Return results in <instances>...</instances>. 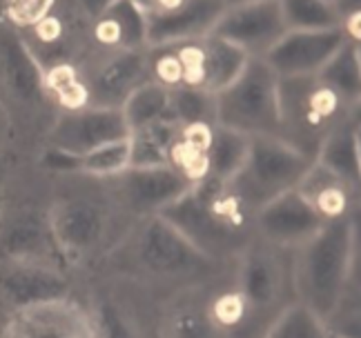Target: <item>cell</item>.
Masks as SVG:
<instances>
[{
    "label": "cell",
    "mask_w": 361,
    "mask_h": 338,
    "mask_svg": "<svg viewBox=\"0 0 361 338\" xmlns=\"http://www.w3.org/2000/svg\"><path fill=\"white\" fill-rule=\"evenodd\" d=\"M357 272V225L353 216L328 220L308 243L295 249L293 289L297 303L328 323Z\"/></svg>",
    "instance_id": "3"
},
{
    "label": "cell",
    "mask_w": 361,
    "mask_h": 338,
    "mask_svg": "<svg viewBox=\"0 0 361 338\" xmlns=\"http://www.w3.org/2000/svg\"><path fill=\"white\" fill-rule=\"evenodd\" d=\"M101 13L114 25L121 49L147 47L145 18H143V11L138 7V3H128V0H121V3H105Z\"/></svg>",
    "instance_id": "28"
},
{
    "label": "cell",
    "mask_w": 361,
    "mask_h": 338,
    "mask_svg": "<svg viewBox=\"0 0 361 338\" xmlns=\"http://www.w3.org/2000/svg\"><path fill=\"white\" fill-rule=\"evenodd\" d=\"M214 127L252 136H281L279 78L263 58H250L241 76L214 96Z\"/></svg>",
    "instance_id": "5"
},
{
    "label": "cell",
    "mask_w": 361,
    "mask_h": 338,
    "mask_svg": "<svg viewBox=\"0 0 361 338\" xmlns=\"http://www.w3.org/2000/svg\"><path fill=\"white\" fill-rule=\"evenodd\" d=\"M350 38L343 30L330 32H288L263 56L279 80L314 78L335 58Z\"/></svg>",
    "instance_id": "16"
},
{
    "label": "cell",
    "mask_w": 361,
    "mask_h": 338,
    "mask_svg": "<svg viewBox=\"0 0 361 338\" xmlns=\"http://www.w3.org/2000/svg\"><path fill=\"white\" fill-rule=\"evenodd\" d=\"M252 214L230 185L205 176L159 216L203 256L221 265L228 258H239L255 241Z\"/></svg>",
    "instance_id": "2"
},
{
    "label": "cell",
    "mask_w": 361,
    "mask_h": 338,
    "mask_svg": "<svg viewBox=\"0 0 361 338\" xmlns=\"http://www.w3.org/2000/svg\"><path fill=\"white\" fill-rule=\"evenodd\" d=\"M328 338H337V336H332V334H328Z\"/></svg>",
    "instance_id": "39"
},
{
    "label": "cell",
    "mask_w": 361,
    "mask_h": 338,
    "mask_svg": "<svg viewBox=\"0 0 361 338\" xmlns=\"http://www.w3.org/2000/svg\"><path fill=\"white\" fill-rule=\"evenodd\" d=\"M0 211H3V207H0Z\"/></svg>",
    "instance_id": "40"
},
{
    "label": "cell",
    "mask_w": 361,
    "mask_h": 338,
    "mask_svg": "<svg viewBox=\"0 0 361 338\" xmlns=\"http://www.w3.org/2000/svg\"><path fill=\"white\" fill-rule=\"evenodd\" d=\"M314 163L324 167L328 174L335 176L345 187L359 185V167H361V145H359V120L345 116L337 123L322 147L317 151Z\"/></svg>",
    "instance_id": "19"
},
{
    "label": "cell",
    "mask_w": 361,
    "mask_h": 338,
    "mask_svg": "<svg viewBox=\"0 0 361 338\" xmlns=\"http://www.w3.org/2000/svg\"><path fill=\"white\" fill-rule=\"evenodd\" d=\"M0 101L9 116L11 109L27 116H40L54 105L45 92V72L20 32L9 23H0Z\"/></svg>",
    "instance_id": "8"
},
{
    "label": "cell",
    "mask_w": 361,
    "mask_h": 338,
    "mask_svg": "<svg viewBox=\"0 0 361 338\" xmlns=\"http://www.w3.org/2000/svg\"><path fill=\"white\" fill-rule=\"evenodd\" d=\"M92 318L99 338H141L132 318L114 301L96 303V312Z\"/></svg>",
    "instance_id": "32"
},
{
    "label": "cell",
    "mask_w": 361,
    "mask_h": 338,
    "mask_svg": "<svg viewBox=\"0 0 361 338\" xmlns=\"http://www.w3.org/2000/svg\"><path fill=\"white\" fill-rule=\"evenodd\" d=\"M0 263L47 265L65 270V258L51 234L47 209L20 205L0 211Z\"/></svg>",
    "instance_id": "12"
},
{
    "label": "cell",
    "mask_w": 361,
    "mask_h": 338,
    "mask_svg": "<svg viewBox=\"0 0 361 338\" xmlns=\"http://www.w3.org/2000/svg\"><path fill=\"white\" fill-rule=\"evenodd\" d=\"M357 7L328 0H286L281 3L288 32H330L343 30V23Z\"/></svg>",
    "instance_id": "21"
},
{
    "label": "cell",
    "mask_w": 361,
    "mask_h": 338,
    "mask_svg": "<svg viewBox=\"0 0 361 338\" xmlns=\"http://www.w3.org/2000/svg\"><path fill=\"white\" fill-rule=\"evenodd\" d=\"M319 82L328 87L341 101L357 109L359 89H361V65H359V42L348 40L341 51L332 58L322 72L314 76Z\"/></svg>",
    "instance_id": "23"
},
{
    "label": "cell",
    "mask_w": 361,
    "mask_h": 338,
    "mask_svg": "<svg viewBox=\"0 0 361 338\" xmlns=\"http://www.w3.org/2000/svg\"><path fill=\"white\" fill-rule=\"evenodd\" d=\"M180 127L172 120L152 123L141 130H134L130 143V167L149 169L172 165V151L178 143Z\"/></svg>",
    "instance_id": "20"
},
{
    "label": "cell",
    "mask_w": 361,
    "mask_h": 338,
    "mask_svg": "<svg viewBox=\"0 0 361 338\" xmlns=\"http://www.w3.org/2000/svg\"><path fill=\"white\" fill-rule=\"evenodd\" d=\"M11 136V116H9V111L5 109L3 101H0V145L7 143Z\"/></svg>",
    "instance_id": "38"
},
{
    "label": "cell",
    "mask_w": 361,
    "mask_h": 338,
    "mask_svg": "<svg viewBox=\"0 0 361 338\" xmlns=\"http://www.w3.org/2000/svg\"><path fill=\"white\" fill-rule=\"evenodd\" d=\"M255 236L281 249H299L328 220L319 216L312 203L299 189H290L261 205L255 214Z\"/></svg>",
    "instance_id": "15"
},
{
    "label": "cell",
    "mask_w": 361,
    "mask_h": 338,
    "mask_svg": "<svg viewBox=\"0 0 361 338\" xmlns=\"http://www.w3.org/2000/svg\"><path fill=\"white\" fill-rule=\"evenodd\" d=\"M203 49V84L201 89L207 94H221L241 76L245 69L250 56H245L241 49L228 45V42L207 36L201 40Z\"/></svg>",
    "instance_id": "22"
},
{
    "label": "cell",
    "mask_w": 361,
    "mask_h": 338,
    "mask_svg": "<svg viewBox=\"0 0 361 338\" xmlns=\"http://www.w3.org/2000/svg\"><path fill=\"white\" fill-rule=\"evenodd\" d=\"M109 256L123 272L163 285L197 283L212 276L219 267L161 216L136 220Z\"/></svg>",
    "instance_id": "4"
},
{
    "label": "cell",
    "mask_w": 361,
    "mask_h": 338,
    "mask_svg": "<svg viewBox=\"0 0 361 338\" xmlns=\"http://www.w3.org/2000/svg\"><path fill=\"white\" fill-rule=\"evenodd\" d=\"M130 138V127L121 109L82 107L78 111H61L54 118L45 147H54L74 156H87L94 149L121 143Z\"/></svg>",
    "instance_id": "14"
},
{
    "label": "cell",
    "mask_w": 361,
    "mask_h": 338,
    "mask_svg": "<svg viewBox=\"0 0 361 338\" xmlns=\"http://www.w3.org/2000/svg\"><path fill=\"white\" fill-rule=\"evenodd\" d=\"M149 72H152V80L168 89L183 84V67H180L174 47L149 49Z\"/></svg>",
    "instance_id": "34"
},
{
    "label": "cell",
    "mask_w": 361,
    "mask_h": 338,
    "mask_svg": "<svg viewBox=\"0 0 361 338\" xmlns=\"http://www.w3.org/2000/svg\"><path fill=\"white\" fill-rule=\"evenodd\" d=\"M288 34L281 3L276 0H257V3H237L226 7L216 20L212 38L241 49L250 58H263L276 42Z\"/></svg>",
    "instance_id": "13"
},
{
    "label": "cell",
    "mask_w": 361,
    "mask_h": 338,
    "mask_svg": "<svg viewBox=\"0 0 361 338\" xmlns=\"http://www.w3.org/2000/svg\"><path fill=\"white\" fill-rule=\"evenodd\" d=\"M212 134H214L212 125H188V127H180L178 140L194 151L207 154V149L212 145Z\"/></svg>",
    "instance_id": "37"
},
{
    "label": "cell",
    "mask_w": 361,
    "mask_h": 338,
    "mask_svg": "<svg viewBox=\"0 0 361 338\" xmlns=\"http://www.w3.org/2000/svg\"><path fill=\"white\" fill-rule=\"evenodd\" d=\"M170 120L178 127L212 125L214 127V96L201 87L178 84L170 89Z\"/></svg>",
    "instance_id": "26"
},
{
    "label": "cell",
    "mask_w": 361,
    "mask_h": 338,
    "mask_svg": "<svg viewBox=\"0 0 361 338\" xmlns=\"http://www.w3.org/2000/svg\"><path fill=\"white\" fill-rule=\"evenodd\" d=\"M263 338H328V327L297 301L274 318Z\"/></svg>",
    "instance_id": "29"
},
{
    "label": "cell",
    "mask_w": 361,
    "mask_h": 338,
    "mask_svg": "<svg viewBox=\"0 0 361 338\" xmlns=\"http://www.w3.org/2000/svg\"><path fill=\"white\" fill-rule=\"evenodd\" d=\"M350 109L353 107L345 105L317 78L279 80V138L312 161L328 132L345 116H350Z\"/></svg>",
    "instance_id": "6"
},
{
    "label": "cell",
    "mask_w": 361,
    "mask_h": 338,
    "mask_svg": "<svg viewBox=\"0 0 361 338\" xmlns=\"http://www.w3.org/2000/svg\"><path fill=\"white\" fill-rule=\"evenodd\" d=\"M170 338H228L210 316V307L183 303L170 318Z\"/></svg>",
    "instance_id": "30"
},
{
    "label": "cell",
    "mask_w": 361,
    "mask_h": 338,
    "mask_svg": "<svg viewBox=\"0 0 361 338\" xmlns=\"http://www.w3.org/2000/svg\"><path fill=\"white\" fill-rule=\"evenodd\" d=\"M130 167V143L121 140L80 156V174L92 178H112Z\"/></svg>",
    "instance_id": "31"
},
{
    "label": "cell",
    "mask_w": 361,
    "mask_h": 338,
    "mask_svg": "<svg viewBox=\"0 0 361 338\" xmlns=\"http://www.w3.org/2000/svg\"><path fill=\"white\" fill-rule=\"evenodd\" d=\"M145 18L147 49H170L210 36L228 3L219 0H170V3H138Z\"/></svg>",
    "instance_id": "10"
},
{
    "label": "cell",
    "mask_w": 361,
    "mask_h": 338,
    "mask_svg": "<svg viewBox=\"0 0 361 338\" xmlns=\"http://www.w3.org/2000/svg\"><path fill=\"white\" fill-rule=\"evenodd\" d=\"M210 316H212V320L216 323V325L226 332V336L237 330L241 325L243 316H245V305L241 301L239 292L234 289V292L221 294L210 307Z\"/></svg>",
    "instance_id": "35"
},
{
    "label": "cell",
    "mask_w": 361,
    "mask_h": 338,
    "mask_svg": "<svg viewBox=\"0 0 361 338\" xmlns=\"http://www.w3.org/2000/svg\"><path fill=\"white\" fill-rule=\"evenodd\" d=\"M61 185L47 207V218L67 265L112 251L132 220L118 209L107 185L92 176H59Z\"/></svg>",
    "instance_id": "1"
},
{
    "label": "cell",
    "mask_w": 361,
    "mask_h": 338,
    "mask_svg": "<svg viewBox=\"0 0 361 338\" xmlns=\"http://www.w3.org/2000/svg\"><path fill=\"white\" fill-rule=\"evenodd\" d=\"M247 147H250V138L226 130V127H214L212 134V145L207 149V176L219 180V182H230L239 176L241 167L247 156Z\"/></svg>",
    "instance_id": "24"
},
{
    "label": "cell",
    "mask_w": 361,
    "mask_h": 338,
    "mask_svg": "<svg viewBox=\"0 0 361 338\" xmlns=\"http://www.w3.org/2000/svg\"><path fill=\"white\" fill-rule=\"evenodd\" d=\"M40 167L47 169L54 176H74L80 174V158L74 154H67L54 147H45V151L40 154Z\"/></svg>",
    "instance_id": "36"
},
{
    "label": "cell",
    "mask_w": 361,
    "mask_h": 338,
    "mask_svg": "<svg viewBox=\"0 0 361 338\" xmlns=\"http://www.w3.org/2000/svg\"><path fill=\"white\" fill-rule=\"evenodd\" d=\"M121 111L130 127V134L152 123L170 120V89L149 80L125 101Z\"/></svg>",
    "instance_id": "25"
},
{
    "label": "cell",
    "mask_w": 361,
    "mask_h": 338,
    "mask_svg": "<svg viewBox=\"0 0 361 338\" xmlns=\"http://www.w3.org/2000/svg\"><path fill=\"white\" fill-rule=\"evenodd\" d=\"M103 182L116 201L118 209L132 223L147 216H159L194 185L185 174H180L172 165L149 169L128 167L112 178H103Z\"/></svg>",
    "instance_id": "9"
},
{
    "label": "cell",
    "mask_w": 361,
    "mask_h": 338,
    "mask_svg": "<svg viewBox=\"0 0 361 338\" xmlns=\"http://www.w3.org/2000/svg\"><path fill=\"white\" fill-rule=\"evenodd\" d=\"M51 7L54 3L49 0H16V3H5L0 9L13 30H32L47 16Z\"/></svg>",
    "instance_id": "33"
},
{
    "label": "cell",
    "mask_w": 361,
    "mask_h": 338,
    "mask_svg": "<svg viewBox=\"0 0 361 338\" xmlns=\"http://www.w3.org/2000/svg\"><path fill=\"white\" fill-rule=\"evenodd\" d=\"M5 338H99L94 318L72 301H59L13 314Z\"/></svg>",
    "instance_id": "18"
},
{
    "label": "cell",
    "mask_w": 361,
    "mask_h": 338,
    "mask_svg": "<svg viewBox=\"0 0 361 338\" xmlns=\"http://www.w3.org/2000/svg\"><path fill=\"white\" fill-rule=\"evenodd\" d=\"M69 278L59 267L0 263V301L13 314L38 305L69 301Z\"/></svg>",
    "instance_id": "17"
},
{
    "label": "cell",
    "mask_w": 361,
    "mask_h": 338,
    "mask_svg": "<svg viewBox=\"0 0 361 338\" xmlns=\"http://www.w3.org/2000/svg\"><path fill=\"white\" fill-rule=\"evenodd\" d=\"M45 92L61 111H78L87 107V92L74 65H56L45 72Z\"/></svg>",
    "instance_id": "27"
},
{
    "label": "cell",
    "mask_w": 361,
    "mask_h": 338,
    "mask_svg": "<svg viewBox=\"0 0 361 338\" xmlns=\"http://www.w3.org/2000/svg\"><path fill=\"white\" fill-rule=\"evenodd\" d=\"M80 80L87 92V107L121 109L125 101L152 80L149 49H114L94 54Z\"/></svg>",
    "instance_id": "11"
},
{
    "label": "cell",
    "mask_w": 361,
    "mask_h": 338,
    "mask_svg": "<svg viewBox=\"0 0 361 338\" xmlns=\"http://www.w3.org/2000/svg\"><path fill=\"white\" fill-rule=\"evenodd\" d=\"M312 165L314 161L310 156L288 145L283 138L252 136L245 163L230 187L247 209L257 211L276 196L297 189Z\"/></svg>",
    "instance_id": "7"
}]
</instances>
